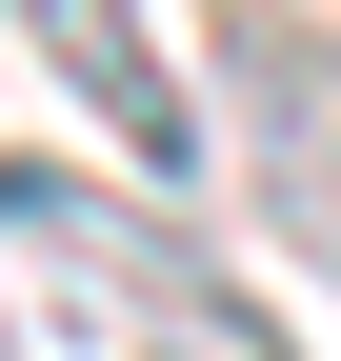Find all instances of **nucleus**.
<instances>
[{"instance_id": "2", "label": "nucleus", "mask_w": 341, "mask_h": 361, "mask_svg": "<svg viewBox=\"0 0 341 361\" xmlns=\"http://www.w3.org/2000/svg\"><path fill=\"white\" fill-rule=\"evenodd\" d=\"M20 40L101 101L120 180H181V161H201V101H181V61H161V20H141V0H20Z\"/></svg>"}, {"instance_id": "4", "label": "nucleus", "mask_w": 341, "mask_h": 361, "mask_svg": "<svg viewBox=\"0 0 341 361\" xmlns=\"http://www.w3.org/2000/svg\"><path fill=\"white\" fill-rule=\"evenodd\" d=\"M302 20H321V40H341V0H302Z\"/></svg>"}, {"instance_id": "3", "label": "nucleus", "mask_w": 341, "mask_h": 361, "mask_svg": "<svg viewBox=\"0 0 341 361\" xmlns=\"http://www.w3.org/2000/svg\"><path fill=\"white\" fill-rule=\"evenodd\" d=\"M241 180H261V221L341 281V101H321V61H261L241 80Z\"/></svg>"}, {"instance_id": "1", "label": "nucleus", "mask_w": 341, "mask_h": 361, "mask_svg": "<svg viewBox=\"0 0 341 361\" xmlns=\"http://www.w3.org/2000/svg\"><path fill=\"white\" fill-rule=\"evenodd\" d=\"M0 361H281V322L161 180L0 161Z\"/></svg>"}]
</instances>
